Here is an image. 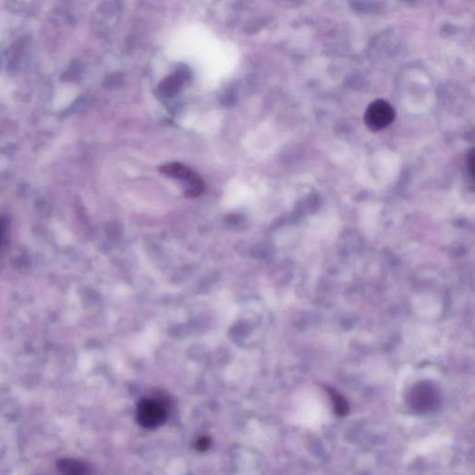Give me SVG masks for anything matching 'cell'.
Here are the masks:
<instances>
[{
	"label": "cell",
	"mask_w": 475,
	"mask_h": 475,
	"mask_svg": "<svg viewBox=\"0 0 475 475\" xmlns=\"http://www.w3.org/2000/svg\"><path fill=\"white\" fill-rule=\"evenodd\" d=\"M184 80V73H175L161 84L160 90L162 93L164 94L166 96H171L173 93H176L180 87L181 84L183 83Z\"/></svg>",
	"instance_id": "5"
},
{
	"label": "cell",
	"mask_w": 475,
	"mask_h": 475,
	"mask_svg": "<svg viewBox=\"0 0 475 475\" xmlns=\"http://www.w3.org/2000/svg\"><path fill=\"white\" fill-rule=\"evenodd\" d=\"M394 108L385 99H376L369 105L365 113V123L369 129L380 131L388 127L395 120Z\"/></svg>",
	"instance_id": "3"
},
{
	"label": "cell",
	"mask_w": 475,
	"mask_h": 475,
	"mask_svg": "<svg viewBox=\"0 0 475 475\" xmlns=\"http://www.w3.org/2000/svg\"><path fill=\"white\" fill-rule=\"evenodd\" d=\"M169 408V400L163 395L141 398L136 406V420L142 427L157 428L166 422Z\"/></svg>",
	"instance_id": "1"
},
{
	"label": "cell",
	"mask_w": 475,
	"mask_h": 475,
	"mask_svg": "<svg viewBox=\"0 0 475 475\" xmlns=\"http://www.w3.org/2000/svg\"><path fill=\"white\" fill-rule=\"evenodd\" d=\"M59 470L66 474H84L87 472V466L76 460H64L59 462Z\"/></svg>",
	"instance_id": "6"
},
{
	"label": "cell",
	"mask_w": 475,
	"mask_h": 475,
	"mask_svg": "<svg viewBox=\"0 0 475 475\" xmlns=\"http://www.w3.org/2000/svg\"><path fill=\"white\" fill-rule=\"evenodd\" d=\"M210 446H211V440L207 437L199 438L197 442H196V448L201 452L206 451L210 448Z\"/></svg>",
	"instance_id": "8"
},
{
	"label": "cell",
	"mask_w": 475,
	"mask_h": 475,
	"mask_svg": "<svg viewBox=\"0 0 475 475\" xmlns=\"http://www.w3.org/2000/svg\"><path fill=\"white\" fill-rule=\"evenodd\" d=\"M329 391L335 413L340 417L346 416L349 409L348 403H347L346 398L341 395L339 392H336L335 390L329 389Z\"/></svg>",
	"instance_id": "7"
},
{
	"label": "cell",
	"mask_w": 475,
	"mask_h": 475,
	"mask_svg": "<svg viewBox=\"0 0 475 475\" xmlns=\"http://www.w3.org/2000/svg\"><path fill=\"white\" fill-rule=\"evenodd\" d=\"M468 166L469 169H470V173L471 176H474V155L473 150H472L471 155H470V158H469L468 160Z\"/></svg>",
	"instance_id": "9"
},
{
	"label": "cell",
	"mask_w": 475,
	"mask_h": 475,
	"mask_svg": "<svg viewBox=\"0 0 475 475\" xmlns=\"http://www.w3.org/2000/svg\"><path fill=\"white\" fill-rule=\"evenodd\" d=\"M439 400V395L434 386L428 383H420L409 392L408 402L414 411L426 413L437 409Z\"/></svg>",
	"instance_id": "2"
},
{
	"label": "cell",
	"mask_w": 475,
	"mask_h": 475,
	"mask_svg": "<svg viewBox=\"0 0 475 475\" xmlns=\"http://www.w3.org/2000/svg\"><path fill=\"white\" fill-rule=\"evenodd\" d=\"M160 171L173 178L180 179L187 185L186 195L187 197H196L200 195L204 190V184L199 176L189 167L180 164H169L161 167Z\"/></svg>",
	"instance_id": "4"
}]
</instances>
